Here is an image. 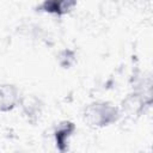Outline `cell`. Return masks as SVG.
Here are the masks:
<instances>
[{"mask_svg":"<svg viewBox=\"0 0 153 153\" xmlns=\"http://www.w3.org/2000/svg\"><path fill=\"white\" fill-rule=\"evenodd\" d=\"M75 62V54L71 49H65L59 55V63L63 68H69Z\"/></svg>","mask_w":153,"mask_h":153,"instance_id":"obj_5","label":"cell"},{"mask_svg":"<svg viewBox=\"0 0 153 153\" xmlns=\"http://www.w3.org/2000/svg\"><path fill=\"white\" fill-rule=\"evenodd\" d=\"M120 117L118 109L106 102H94L84 112V120L92 127H106L115 123Z\"/></svg>","mask_w":153,"mask_h":153,"instance_id":"obj_1","label":"cell"},{"mask_svg":"<svg viewBox=\"0 0 153 153\" xmlns=\"http://www.w3.org/2000/svg\"><path fill=\"white\" fill-rule=\"evenodd\" d=\"M75 6L76 2L73 0H45L39 4L37 8L41 12L62 17L65 14H68Z\"/></svg>","mask_w":153,"mask_h":153,"instance_id":"obj_3","label":"cell"},{"mask_svg":"<svg viewBox=\"0 0 153 153\" xmlns=\"http://www.w3.org/2000/svg\"><path fill=\"white\" fill-rule=\"evenodd\" d=\"M20 103L19 91L14 85L0 84V111L7 112Z\"/></svg>","mask_w":153,"mask_h":153,"instance_id":"obj_4","label":"cell"},{"mask_svg":"<svg viewBox=\"0 0 153 153\" xmlns=\"http://www.w3.org/2000/svg\"><path fill=\"white\" fill-rule=\"evenodd\" d=\"M75 129H76L75 124L71 121H62L56 126L54 130V140L59 153H68L69 140L73 136Z\"/></svg>","mask_w":153,"mask_h":153,"instance_id":"obj_2","label":"cell"}]
</instances>
